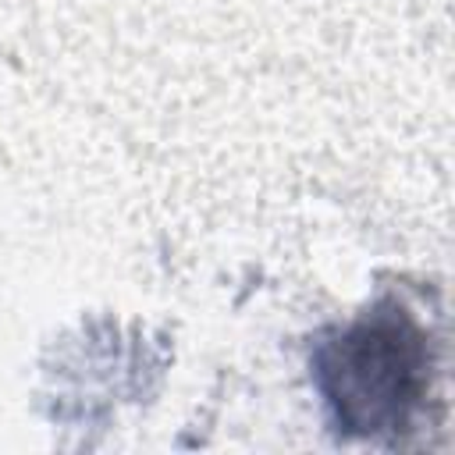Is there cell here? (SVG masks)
<instances>
[{
	"label": "cell",
	"instance_id": "obj_1",
	"mask_svg": "<svg viewBox=\"0 0 455 455\" xmlns=\"http://www.w3.org/2000/svg\"><path fill=\"white\" fill-rule=\"evenodd\" d=\"M320 377L348 430L405 427L427 384L423 334L405 316L370 313L323 348Z\"/></svg>",
	"mask_w": 455,
	"mask_h": 455
}]
</instances>
